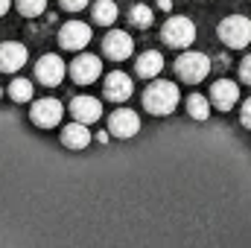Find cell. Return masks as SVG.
<instances>
[{"label":"cell","instance_id":"1","mask_svg":"<svg viewBox=\"0 0 251 248\" xmlns=\"http://www.w3.org/2000/svg\"><path fill=\"white\" fill-rule=\"evenodd\" d=\"M181 102V91L176 82H152L146 91H143V108L155 117H170Z\"/></svg>","mask_w":251,"mask_h":248},{"label":"cell","instance_id":"2","mask_svg":"<svg viewBox=\"0 0 251 248\" xmlns=\"http://www.w3.org/2000/svg\"><path fill=\"white\" fill-rule=\"evenodd\" d=\"M216 35H219V41H222L225 47L243 50V47L251 44V21L246 18V15H228V18L219 21Z\"/></svg>","mask_w":251,"mask_h":248},{"label":"cell","instance_id":"3","mask_svg":"<svg viewBox=\"0 0 251 248\" xmlns=\"http://www.w3.org/2000/svg\"><path fill=\"white\" fill-rule=\"evenodd\" d=\"M161 38H164V44L173 47V50H187L190 44L196 41V24H193L190 18H184V15H173V18L164 24Z\"/></svg>","mask_w":251,"mask_h":248},{"label":"cell","instance_id":"4","mask_svg":"<svg viewBox=\"0 0 251 248\" xmlns=\"http://www.w3.org/2000/svg\"><path fill=\"white\" fill-rule=\"evenodd\" d=\"M210 73V59L204 53H196V50H184L178 59H176V76L187 85L201 82L204 76Z\"/></svg>","mask_w":251,"mask_h":248},{"label":"cell","instance_id":"5","mask_svg":"<svg viewBox=\"0 0 251 248\" xmlns=\"http://www.w3.org/2000/svg\"><path fill=\"white\" fill-rule=\"evenodd\" d=\"M64 117V105L53 97H44V99H35L32 108H29V120L38 125V128H56Z\"/></svg>","mask_w":251,"mask_h":248},{"label":"cell","instance_id":"6","mask_svg":"<svg viewBox=\"0 0 251 248\" xmlns=\"http://www.w3.org/2000/svg\"><path fill=\"white\" fill-rule=\"evenodd\" d=\"M67 73H70V79L76 85H91V82H97L102 76V59H97L94 53H79L70 62Z\"/></svg>","mask_w":251,"mask_h":248},{"label":"cell","instance_id":"7","mask_svg":"<svg viewBox=\"0 0 251 248\" xmlns=\"http://www.w3.org/2000/svg\"><path fill=\"white\" fill-rule=\"evenodd\" d=\"M131 53H134V41H131V35L123 32V29H111V32L102 38V56H105V59H111V62H126V59H131Z\"/></svg>","mask_w":251,"mask_h":248},{"label":"cell","instance_id":"8","mask_svg":"<svg viewBox=\"0 0 251 248\" xmlns=\"http://www.w3.org/2000/svg\"><path fill=\"white\" fill-rule=\"evenodd\" d=\"M64 73H67V67H64V62L56 53H47V56H41V59L35 62V79H38L41 85H47V88L62 85Z\"/></svg>","mask_w":251,"mask_h":248},{"label":"cell","instance_id":"9","mask_svg":"<svg viewBox=\"0 0 251 248\" xmlns=\"http://www.w3.org/2000/svg\"><path fill=\"white\" fill-rule=\"evenodd\" d=\"M140 131V117L137 111L131 108H117L111 117H108V134L111 137H120V140H128Z\"/></svg>","mask_w":251,"mask_h":248},{"label":"cell","instance_id":"10","mask_svg":"<svg viewBox=\"0 0 251 248\" xmlns=\"http://www.w3.org/2000/svg\"><path fill=\"white\" fill-rule=\"evenodd\" d=\"M102 94L111 102H126L134 94V82H131V76L123 73V70H111L105 76V82H102Z\"/></svg>","mask_w":251,"mask_h":248},{"label":"cell","instance_id":"11","mask_svg":"<svg viewBox=\"0 0 251 248\" xmlns=\"http://www.w3.org/2000/svg\"><path fill=\"white\" fill-rule=\"evenodd\" d=\"M59 44L64 50H85L91 44V26L82 21H67L59 29Z\"/></svg>","mask_w":251,"mask_h":248},{"label":"cell","instance_id":"12","mask_svg":"<svg viewBox=\"0 0 251 248\" xmlns=\"http://www.w3.org/2000/svg\"><path fill=\"white\" fill-rule=\"evenodd\" d=\"M240 102V85L231 79H219L210 85V105L219 111H231Z\"/></svg>","mask_w":251,"mask_h":248},{"label":"cell","instance_id":"13","mask_svg":"<svg viewBox=\"0 0 251 248\" xmlns=\"http://www.w3.org/2000/svg\"><path fill=\"white\" fill-rule=\"evenodd\" d=\"M70 114H73L76 123L91 125L102 117V105H100V99H94V97H73V99H70Z\"/></svg>","mask_w":251,"mask_h":248},{"label":"cell","instance_id":"14","mask_svg":"<svg viewBox=\"0 0 251 248\" xmlns=\"http://www.w3.org/2000/svg\"><path fill=\"white\" fill-rule=\"evenodd\" d=\"M26 59H29V53H26L24 44H18V41H3L0 44V70L3 73H18L26 64Z\"/></svg>","mask_w":251,"mask_h":248},{"label":"cell","instance_id":"15","mask_svg":"<svg viewBox=\"0 0 251 248\" xmlns=\"http://www.w3.org/2000/svg\"><path fill=\"white\" fill-rule=\"evenodd\" d=\"M161 70H164V56L158 50H146V53H140L134 59V73L140 79H158Z\"/></svg>","mask_w":251,"mask_h":248},{"label":"cell","instance_id":"16","mask_svg":"<svg viewBox=\"0 0 251 248\" xmlns=\"http://www.w3.org/2000/svg\"><path fill=\"white\" fill-rule=\"evenodd\" d=\"M62 143L67 149H73V152H79V149H85L88 143H91V128L85 123H67L62 128Z\"/></svg>","mask_w":251,"mask_h":248},{"label":"cell","instance_id":"17","mask_svg":"<svg viewBox=\"0 0 251 248\" xmlns=\"http://www.w3.org/2000/svg\"><path fill=\"white\" fill-rule=\"evenodd\" d=\"M91 15H94V24H100V26H111V24L117 21L120 9H117L114 0H97L94 9H91Z\"/></svg>","mask_w":251,"mask_h":248},{"label":"cell","instance_id":"18","mask_svg":"<svg viewBox=\"0 0 251 248\" xmlns=\"http://www.w3.org/2000/svg\"><path fill=\"white\" fill-rule=\"evenodd\" d=\"M184 105H187V114L193 120H207V117H210V102H207V97H201V94H190Z\"/></svg>","mask_w":251,"mask_h":248},{"label":"cell","instance_id":"19","mask_svg":"<svg viewBox=\"0 0 251 248\" xmlns=\"http://www.w3.org/2000/svg\"><path fill=\"white\" fill-rule=\"evenodd\" d=\"M128 21H131V26H137V29H149L152 21H155V12H152L149 6H143V3H134L131 12H128Z\"/></svg>","mask_w":251,"mask_h":248},{"label":"cell","instance_id":"20","mask_svg":"<svg viewBox=\"0 0 251 248\" xmlns=\"http://www.w3.org/2000/svg\"><path fill=\"white\" fill-rule=\"evenodd\" d=\"M9 97L15 102H29L32 99V82L29 79H15L9 82Z\"/></svg>","mask_w":251,"mask_h":248},{"label":"cell","instance_id":"21","mask_svg":"<svg viewBox=\"0 0 251 248\" xmlns=\"http://www.w3.org/2000/svg\"><path fill=\"white\" fill-rule=\"evenodd\" d=\"M15 6L24 18H38V15H44L47 0H15Z\"/></svg>","mask_w":251,"mask_h":248},{"label":"cell","instance_id":"22","mask_svg":"<svg viewBox=\"0 0 251 248\" xmlns=\"http://www.w3.org/2000/svg\"><path fill=\"white\" fill-rule=\"evenodd\" d=\"M240 82H246V85H251V53L240 62Z\"/></svg>","mask_w":251,"mask_h":248},{"label":"cell","instance_id":"23","mask_svg":"<svg viewBox=\"0 0 251 248\" xmlns=\"http://www.w3.org/2000/svg\"><path fill=\"white\" fill-rule=\"evenodd\" d=\"M59 3H62L64 12H82V9H85L91 0H59Z\"/></svg>","mask_w":251,"mask_h":248},{"label":"cell","instance_id":"24","mask_svg":"<svg viewBox=\"0 0 251 248\" xmlns=\"http://www.w3.org/2000/svg\"><path fill=\"white\" fill-rule=\"evenodd\" d=\"M240 123L246 125V128H251V97L243 102V108H240Z\"/></svg>","mask_w":251,"mask_h":248},{"label":"cell","instance_id":"25","mask_svg":"<svg viewBox=\"0 0 251 248\" xmlns=\"http://www.w3.org/2000/svg\"><path fill=\"white\" fill-rule=\"evenodd\" d=\"M158 9H161V12H170V9H173V0H158Z\"/></svg>","mask_w":251,"mask_h":248},{"label":"cell","instance_id":"26","mask_svg":"<svg viewBox=\"0 0 251 248\" xmlns=\"http://www.w3.org/2000/svg\"><path fill=\"white\" fill-rule=\"evenodd\" d=\"M9 6H12V0H0V18L9 12Z\"/></svg>","mask_w":251,"mask_h":248},{"label":"cell","instance_id":"27","mask_svg":"<svg viewBox=\"0 0 251 248\" xmlns=\"http://www.w3.org/2000/svg\"><path fill=\"white\" fill-rule=\"evenodd\" d=\"M0 97H3V88H0Z\"/></svg>","mask_w":251,"mask_h":248}]
</instances>
